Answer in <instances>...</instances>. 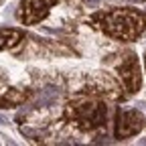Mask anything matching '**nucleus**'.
I'll use <instances>...</instances> for the list:
<instances>
[{"instance_id": "nucleus-1", "label": "nucleus", "mask_w": 146, "mask_h": 146, "mask_svg": "<svg viewBox=\"0 0 146 146\" xmlns=\"http://www.w3.org/2000/svg\"><path fill=\"white\" fill-rule=\"evenodd\" d=\"M91 23L110 39L132 43L146 31V12L138 8H112L94 14Z\"/></svg>"}, {"instance_id": "nucleus-2", "label": "nucleus", "mask_w": 146, "mask_h": 146, "mask_svg": "<svg viewBox=\"0 0 146 146\" xmlns=\"http://www.w3.org/2000/svg\"><path fill=\"white\" fill-rule=\"evenodd\" d=\"M65 120L73 126H77L79 130L85 132H94L106 124L108 120V106L106 102L98 100V98H77L65 104V112H63Z\"/></svg>"}, {"instance_id": "nucleus-3", "label": "nucleus", "mask_w": 146, "mask_h": 146, "mask_svg": "<svg viewBox=\"0 0 146 146\" xmlns=\"http://www.w3.org/2000/svg\"><path fill=\"white\" fill-rule=\"evenodd\" d=\"M116 73L124 85V89L128 94H136L140 91V85H142V73H140V63H138V57L136 53H124L120 61L116 63Z\"/></svg>"}, {"instance_id": "nucleus-4", "label": "nucleus", "mask_w": 146, "mask_h": 146, "mask_svg": "<svg viewBox=\"0 0 146 146\" xmlns=\"http://www.w3.org/2000/svg\"><path fill=\"white\" fill-rule=\"evenodd\" d=\"M144 116L138 110H118L114 118V136L118 140L132 138L142 132L144 128Z\"/></svg>"}, {"instance_id": "nucleus-5", "label": "nucleus", "mask_w": 146, "mask_h": 146, "mask_svg": "<svg viewBox=\"0 0 146 146\" xmlns=\"http://www.w3.org/2000/svg\"><path fill=\"white\" fill-rule=\"evenodd\" d=\"M59 0H21V8H18L16 16L25 27L36 25L49 16L51 8Z\"/></svg>"}, {"instance_id": "nucleus-6", "label": "nucleus", "mask_w": 146, "mask_h": 146, "mask_svg": "<svg viewBox=\"0 0 146 146\" xmlns=\"http://www.w3.org/2000/svg\"><path fill=\"white\" fill-rule=\"evenodd\" d=\"M25 41V31L21 29H8V27H2L0 29V51H8V49H14Z\"/></svg>"}, {"instance_id": "nucleus-7", "label": "nucleus", "mask_w": 146, "mask_h": 146, "mask_svg": "<svg viewBox=\"0 0 146 146\" xmlns=\"http://www.w3.org/2000/svg\"><path fill=\"white\" fill-rule=\"evenodd\" d=\"M31 96L29 89H18V87H10L4 89L0 94V108H14V106H21L23 102H27Z\"/></svg>"}, {"instance_id": "nucleus-8", "label": "nucleus", "mask_w": 146, "mask_h": 146, "mask_svg": "<svg viewBox=\"0 0 146 146\" xmlns=\"http://www.w3.org/2000/svg\"><path fill=\"white\" fill-rule=\"evenodd\" d=\"M144 67H146V53H144Z\"/></svg>"}]
</instances>
